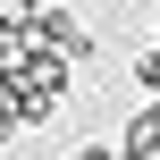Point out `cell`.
<instances>
[{"label": "cell", "mask_w": 160, "mask_h": 160, "mask_svg": "<svg viewBox=\"0 0 160 160\" xmlns=\"http://www.w3.org/2000/svg\"><path fill=\"white\" fill-rule=\"evenodd\" d=\"M127 68H135V84H143V93L160 101V51H143V59H127Z\"/></svg>", "instance_id": "6da1fadb"}, {"label": "cell", "mask_w": 160, "mask_h": 160, "mask_svg": "<svg viewBox=\"0 0 160 160\" xmlns=\"http://www.w3.org/2000/svg\"><path fill=\"white\" fill-rule=\"evenodd\" d=\"M68 160H118V152H101V143H84V152H68Z\"/></svg>", "instance_id": "7a4b0ae2"}, {"label": "cell", "mask_w": 160, "mask_h": 160, "mask_svg": "<svg viewBox=\"0 0 160 160\" xmlns=\"http://www.w3.org/2000/svg\"><path fill=\"white\" fill-rule=\"evenodd\" d=\"M8 127H17V118H8V101H0V152H8Z\"/></svg>", "instance_id": "3957f363"}]
</instances>
